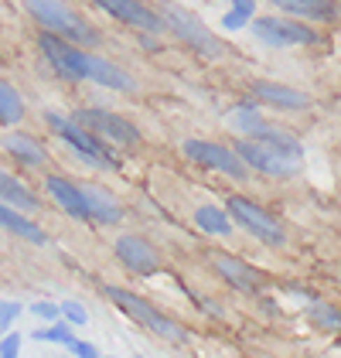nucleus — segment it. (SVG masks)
<instances>
[{
  "instance_id": "f257e3e1",
  "label": "nucleus",
  "mask_w": 341,
  "mask_h": 358,
  "mask_svg": "<svg viewBox=\"0 0 341 358\" xmlns=\"http://www.w3.org/2000/svg\"><path fill=\"white\" fill-rule=\"evenodd\" d=\"M38 45L48 55V65H55V72H61L65 79H85V83L106 85V89H133V79L123 69H116L113 62H106V58L82 52L75 41L58 38L55 31H45L38 38Z\"/></svg>"
},
{
  "instance_id": "f03ea898",
  "label": "nucleus",
  "mask_w": 341,
  "mask_h": 358,
  "mask_svg": "<svg viewBox=\"0 0 341 358\" xmlns=\"http://www.w3.org/2000/svg\"><path fill=\"white\" fill-rule=\"evenodd\" d=\"M24 7L31 10V17L38 24H45V28L55 31V34L72 38L75 45H85V48L99 45V31L92 28L89 21H82L65 0H24Z\"/></svg>"
},
{
  "instance_id": "7ed1b4c3",
  "label": "nucleus",
  "mask_w": 341,
  "mask_h": 358,
  "mask_svg": "<svg viewBox=\"0 0 341 358\" xmlns=\"http://www.w3.org/2000/svg\"><path fill=\"white\" fill-rule=\"evenodd\" d=\"M106 297L126 314V317H133V321H140L143 328L150 331V334H157V338H164V341H170V345H181L188 334H184V328L177 324V321H170L168 314H161L157 307L150 301H143V297H137V294H130V290H123V287H106Z\"/></svg>"
},
{
  "instance_id": "20e7f679",
  "label": "nucleus",
  "mask_w": 341,
  "mask_h": 358,
  "mask_svg": "<svg viewBox=\"0 0 341 358\" xmlns=\"http://www.w3.org/2000/svg\"><path fill=\"white\" fill-rule=\"evenodd\" d=\"M48 123H52V130H55L61 140H68L79 154H82L85 161H92L96 167H116V157L103 147V140L99 134H92L89 127H82L79 120H65V116H58V113H48L45 116Z\"/></svg>"
},
{
  "instance_id": "39448f33",
  "label": "nucleus",
  "mask_w": 341,
  "mask_h": 358,
  "mask_svg": "<svg viewBox=\"0 0 341 358\" xmlns=\"http://www.w3.org/2000/svg\"><path fill=\"white\" fill-rule=\"evenodd\" d=\"M184 154L201 167H212V171H222L226 178L235 181H246L249 178V161L222 143H208V140H184Z\"/></svg>"
},
{
  "instance_id": "423d86ee",
  "label": "nucleus",
  "mask_w": 341,
  "mask_h": 358,
  "mask_svg": "<svg viewBox=\"0 0 341 358\" xmlns=\"http://www.w3.org/2000/svg\"><path fill=\"white\" fill-rule=\"evenodd\" d=\"M239 154L249 161L253 171L273 174V178H293V174H297V164H300V157L286 154L284 147L266 143V140H256V137L239 140Z\"/></svg>"
},
{
  "instance_id": "0eeeda50",
  "label": "nucleus",
  "mask_w": 341,
  "mask_h": 358,
  "mask_svg": "<svg viewBox=\"0 0 341 358\" xmlns=\"http://www.w3.org/2000/svg\"><path fill=\"white\" fill-rule=\"evenodd\" d=\"M228 215L239 222V229H246L249 236L256 239H263V243H270V246H284V229L277 225V219H270L259 205H253L249 198H239V194H232L228 198Z\"/></svg>"
},
{
  "instance_id": "6e6552de",
  "label": "nucleus",
  "mask_w": 341,
  "mask_h": 358,
  "mask_svg": "<svg viewBox=\"0 0 341 358\" xmlns=\"http://www.w3.org/2000/svg\"><path fill=\"white\" fill-rule=\"evenodd\" d=\"M164 10H168V24L174 28V34H177V38H184L195 52H201L205 58L226 55V45H222L212 31L205 28V24H201L191 10H184V7H164Z\"/></svg>"
},
{
  "instance_id": "1a4fd4ad",
  "label": "nucleus",
  "mask_w": 341,
  "mask_h": 358,
  "mask_svg": "<svg viewBox=\"0 0 341 358\" xmlns=\"http://www.w3.org/2000/svg\"><path fill=\"white\" fill-rule=\"evenodd\" d=\"M253 34L259 38V41H266V45H280V48L321 41V34H317L311 24H300V21H293V17H256Z\"/></svg>"
},
{
  "instance_id": "9d476101",
  "label": "nucleus",
  "mask_w": 341,
  "mask_h": 358,
  "mask_svg": "<svg viewBox=\"0 0 341 358\" xmlns=\"http://www.w3.org/2000/svg\"><path fill=\"white\" fill-rule=\"evenodd\" d=\"M228 127H235V130H239V134H246V137L266 140V143H277V147H284L286 154H293V157H300V154H304V150H300V143H297V137H290V134H286V130H280V127L263 123V120H259L249 106H239V110L228 113Z\"/></svg>"
},
{
  "instance_id": "9b49d317",
  "label": "nucleus",
  "mask_w": 341,
  "mask_h": 358,
  "mask_svg": "<svg viewBox=\"0 0 341 358\" xmlns=\"http://www.w3.org/2000/svg\"><path fill=\"white\" fill-rule=\"evenodd\" d=\"M75 120H79L82 127H89L92 134H99V137H106V140L126 143V147L140 143V130H137L130 120H123V116H116V113H110V110H79Z\"/></svg>"
},
{
  "instance_id": "f8f14e48",
  "label": "nucleus",
  "mask_w": 341,
  "mask_h": 358,
  "mask_svg": "<svg viewBox=\"0 0 341 358\" xmlns=\"http://www.w3.org/2000/svg\"><path fill=\"white\" fill-rule=\"evenodd\" d=\"M96 7H103L110 17L130 24V28H140V31H164V17L157 10H150L143 0H92Z\"/></svg>"
},
{
  "instance_id": "ddd939ff",
  "label": "nucleus",
  "mask_w": 341,
  "mask_h": 358,
  "mask_svg": "<svg viewBox=\"0 0 341 358\" xmlns=\"http://www.w3.org/2000/svg\"><path fill=\"white\" fill-rule=\"evenodd\" d=\"M116 256H119V263L130 270V273H157V266H161V256H157V249L150 246L147 239L140 236H119L116 239Z\"/></svg>"
},
{
  "instance_id": "4468645a",
  "label": "nucleus",
  "mask_w": 341,
  "mask_h": 358,
  "mask_svg": "<svg viewBox=\"0 0 341 358\" xmlns=\"http://www.w3.org/2000/svg\"><path fill=\"white\" fill-rule=\"evenodd\" d=\"M215 270L222 273L228 287H235V290H246V294H256L266 280L259 270H253L249 263H242L239 256H215Z\"/></svg>"
},
{
  "instance_id": "2eb2a0df",
  "label": "nucleus",
  "mask_w": 341,
  "mask_h": 358,
  "mask_svg": "<svg viewBox=\"0 0 341 358\" xmlns=\"http://www.w3.org/2000/svg\"><path fill=\"white\" fill-rule=\"evenodd\" d=\"M253 96L263 99V103H270V106H280V110H307L311 106L307 92L280 85V83H253Z\"/></svg>"
},
{
  "instance_id": "dca6fc26",
  "label": "nucleus",
  "mask_w": 341,
  "mask_h": 358,
  "mask_svg": "<svg viewBox=\"0 0 341 358\" xmlns=\"http://www.w3.org/2000/svg\"><path fill=\"white\" fill-rule=\"evenodd\" d=\"M48 194L55 198L72 219L92 222V215H89V201H85V192L82 188H75L72 181H65V178H48Z\"/></svg>"
},
{
  "instance_id": "f3484780",
  "label": "nucleus",
  "mask_w": 341,
  "mask_h": 358,
  "mask_svg": "<svg viewBox=\"0 0 341 358\" xmlns=\"http://www.w3.org/2000/svg\"><path fill=\"white\" fill-rule=\"evenodd\" d=\"M85 201H89V215L92 222H103V225H116V222L123 219V208L116 205V198L110 192H103V188H96V185H85Z\"/></svg>"
},
{
  "instance_id": "a211bd4d",
  "label": "nucleus",
  "mask_w": 341,
  "mask_h": 358,
  "mask_svg": "<svg viewBox=\"0 0 341 358\" xmlns=\"http://www.w3.org/2000/svg\"><path fill=\"white\" fill-rule=\"evenodd\" d=\"M290 17H311V21H335L338 7L331 0H273Z\"/></svg>"
},
{
  "instance_id": "6ab92c4d",
  "label": "nucleus",
  "mask_w": 341,
  "mask_h": 358,
  "mask_svg": "<svg viewBox=\"0 0 341 358\" xmlns=\"http://www.w3.org/2000/svg\"><path fill=\"white\" fill-rule=\"evenodd\" d=\"M0 222H3V229L7 232H14V236H21V239H28V243H34V246H45L48 243V236L34 225V222H28L21 212H14V205H3V212H0Z\"/></svg>"
},
{
  "instance_id": "aec40b11",
  "label": "nucleus",
  "mask_w": 341,
  "mask_h": 358,
  "mask_svg": "<svg viewBox=\"0 0 341 358\" xmlns=\"http://www.w3.org/2000/svg\"><path fill=\"white\" fill-rule=\"evenodd\" d=\"M0 198H3V205H14V208H24V212H34V208H38V198H34L14 174H3V178H0Z\"/></svg>"
},
{
  "instance_id": "412c9836",
  "label": "nucleus",
  "mask_w": 341,
  "mask_h": 358,
  "mask_svg": "<svg viewBox=\"0 0 341 358\" xmlns=\"http://www.w3.org/2000/svg\"><path fill=\"white\" fill-rule=\"evenodd\" d=\"M195 225H198L201 232H208V236H228L232 232V215H228V208H212V205H201L198 212H195Z\"/></svg>"
},
{
  "instance_id": "4be33fe9",
  "label": "nucleus",
  "mask_w": 341,
  "mask_h": 358,
  "mask_svg": "<svg viewBox=\"0 0 341 358\" xmlns=\"http://www.w3.org/2000/svg\"><path fill=\"white\" fill-rule=\"evenodd\" d=\"M3 143H7V150H10V154H14L21 164H31V167L45 164V147H41V143H38L34 137L17 134V137H7Z\"/></svg>"
},
{
  "instance_id": "5701e85b",
  "label": "nucleus",
  "mask_w": 341,
  "mask_h": 358,
  "mask_svg": "<svg viewBox=\"0 0 341 358\" xmlns=\"http://www.w3.org/2000/svg\"><path fill=\"white\" fill-rule=\"evenodd\" d=\"M21 116H24V103H21L17 89L10 83H3L0 85V120H3V127L21 123Z\"/></svg>"
},
{
  "instance_id": "b1692460",
  "label": "nucleus",
  "mask_w": 341,
  "mask_h": 358,
  "mask_svg": "<svg viewBox=\"0 0 341 358\" xmlns=\"http://www.w3.org/2000/svg\"><path fill=\"white\" fill-rule=\"evenodd\" d=\"M307 314H311V321L317 324V328L341 331V310L338 307H331V303H311Z\"/></svg>"
},
{
  "instance_id": "393cba45",
  "label": "nucleus",
  "mask_w": 341,
  "mask_h": 358,
  "mask_svg": "<svg viewBox=\"0 0 341 358\" xmlns=\"http://www.w3.org/2000/svg\"><path fill=\"white\" fill-rule=\"evenodd\" d=\"M31 338H38V341H65V345L72 341V338H68V331H65V328H45V331H34Z\"/></svg>"
},
{
  "instance_id": "a878e982",
  "label": "nucleus",
  "mask_w": 341,
  "mask_h": 358,
  "mask_svg": "<svg viewBox=\"0 0 341 358\" xmlns=\"http://www.w3.org/2000/svg\"><path fill=\"white\" fill-rule=\"evenodd\" d=\"M61 310H65V307H55V303H45V301H38L31 307V314H38V317H45V321H55Z\"/></svg>"
},
{
  "instance_id": "bb28decb",
  "label": "nucleus",
  "mask_w": 341,
  "mask_h": 358,
  "mask_svg": "<svg viewBox=\"0 0 341 358\" xmlns=\"http://www.w3.org/2000/svg\"><path fill=\"white\" fill-rule=\"evenodd\" d=\"M17 310H21V303H14V301H3V307H0V324L7 328L14 317H17Z\"/></svg>"
},
{
  "instance_id": "cd10ccee",
  "label": "nucleus",
  "mask_w": 341,
  "mask_h": 358,
  "mask_svg": "<svg viewBox=\"0 0 341 358\" xmlns=\"http://www.w3.org/2000/svg\"><path fill=\"white\" fill-rule=\"evenodd\" d=\"M65 317H68L72 324H85V321H89L85 310H82V303H65Z\"/></svg>"
},
{
  "instance_id": "c85d7f7f",
  "label": "nucleus",
  "mask_w": 341,
  "mask_h": 358,
  "mask_svg": "<svg viewBox=\"0 0 341 358\" xmlns=\"http://www.w3.org/2000/svg\"><path fill=\"white\" fill-rule=\"evenodd\" d=\"M68 352H72V355H82V358H92V355H96V348H92V345H85V341H75V338L68 341Z\"/></svg>"
},
{
  "instance_id": "c756f323",
  "label": "nucleus",
  "mask_w": 341,
  "mask_h": 358,
  "mask_svg": "<svg viewBox=\"0 0 341 358\" xmlns=\"http://www.w3.org/2000/svg\"><path fill=\"white\" fill-rule=\"evenodd\" d=\"M0 355H3V358H14V355H17V334H7V338H3V345H0Z\"/></svg>"
},
{
  "instance_id": "7c9ffc66",
  "label": "nucleus",
  "mask_w": 341,
  "mask_h": 358,
  "mask_svg": "<svg viewBox=\"0 0 341 358\" xmlns=\"http://www.w3.org/2000/svg\"><path fill=\"white\" fill-rule=\"evenodd\" d=\"M222 24H226L228 31L242 28V24H246V14H239V10H235V14H228V17H226V21H222Z\"/></svg>"
},
{
  "instance_id": "2f4dec72",
  "label": "nucleus",
  "mask_w": 341,
  "mask_h": 358,
  "mask_svg": "<svg viewBox=\"0 0 341 358\" xmlns=\"http://www.w3.org/2000/svg\"><path fill=\"white\" fill-rule=\"evenodd\" d=\"M235 10L249 17V10H253V0H235Z\"/></svg>"
}]
</instances>
